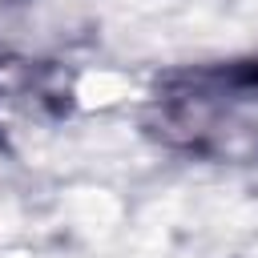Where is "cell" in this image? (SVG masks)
I'll list each match as a JSON object with an SVG mask.
<instances>
[{
    "label": "cell",
    "mask_w": 258,
    "mask_h": 258,
    "mask_svg": "<svg viewBox=\"0 0 258 258\" xmlns=\"http://www.w3.org/2000/svg\"><path fill=\"white\" fill-rule=\"evenodd\" d=\"M161 133L222 157L258 145V64L210 69L173 85L161 97Z\"/></svg>",
    "instance_id": "6da1fadb"
}]
</instances>
